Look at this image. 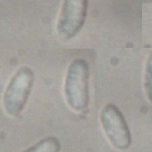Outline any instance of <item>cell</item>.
<instances>
[{"label":"cell","instance_id":"cell-1","mask_svg":"<svg viewBox=\"0 0 152 152\" xmlns=\"http://www.w3.org/2000/svg\"><path fill=\"white\" fill-rule=\"evenodd\" d=\"M90 71L87 62L77 59L69 65L64 92L66 103L74 112H84L90 103Z\"/></svg>","mask_w":152,"mask_h":152},{"label":"cell","instance_id":"cell-2","mask_svg":"<svg viewBox=\"0 0 152 152\" xmlns=\"http://www.w3.org/2000/svg\"><path fill=\"white\" fill-rule=\"evenodd\" d=\"M34 72L28 66L18 69L11 78L2 97V105L10 116H18L24 109L33 86Z\"/></svg>","mask_w":152,"mask_h":152},{"label":"cell","instance_id":"cell-3","mask_svg":"<svg viewBox=\"0 0 152 152\" xmlns=\"http://www.w3.org/2000/svg\"><path fill=\"white\" fill-rule=\"evenodd\" d=\"M100 121L104 135L115 148L125 150L129 147L131 132L122 113L115 104L110 103L103 106Z\"/></svg>","mask_w":152,"mask_h":152},{"label":"cell","instance_id":"cell-4","mask_svg":"<svg viewBox=\"0 0 152 152\" xmlns=\"http://www.w3.org/2000/svg\"><path fill=\"white\" fill-rule=\"evenodd\" d=\"M87 0H64L57 23L59 34L64 38L74 37L85 21Z\"/></svg>","mask_w":152,"mask_h":152},{"label":"cell","instance_id":"cell-5","mask_svg":"<svg viewBox=\"0 0 152 152\" xmlns=\"http://www.w3.org/2000/svg\"><path fill=\"white\" fill-rule=\"evenodd\" d=\"M61 142L55 137H45L21 152H60Z\"/></svg>","mask_w":152,"mask_h":152},{"label":"cell","instance_id":"cell-6","mask_svg":"<svg viewBox=\"0 0 152 152\" xmlns=\"http://www.w3.org/2000/svg\"><path fill=\"white\" fill-rule=\"evenodd\" d=\"M144 89L148 100L152 103V54L148 58L145 65Z\"/></svg>","mask_w":152,"mask_h":152}]
</instances>
